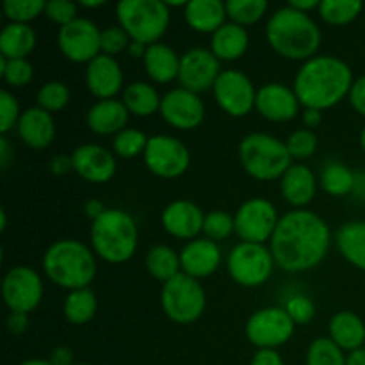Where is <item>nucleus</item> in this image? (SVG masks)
<instances>
[{
	"instance_id": "nucleus-15",
	"label": "nucleus",
	"mask_w": 365,
	"mask_h": 365,
	"mask_svg": "<svg viewBox=\"0 0 365 365\" xmlns=\"http://www.w3.org/2000/svg\"><path fill=\"white\" fill-rule=\"evenodd\" d=\"M102 31L89 18H77L57 32V46L68 61L88 64L102 53L100 50Z\"/></svg>"
},
{
	"instance_id": "nucleus-35",
	"label": "nucleus",
	"mask_w": 365,
	"mask_h": 365,
	"mask_svg": "<svg viewBox=\"0 0 365 365\" xmlns=\"http://www.w3.org/2000/svg\"><path fill=\"white\" fill-rule=\"evenodd\" d=\"M319 184L330 196H348L349 192L355 191L356 175L349 166L334 160L323 168Z\"/></svg>"
},
{
	"instance_id": "nucleus-28",
	"label": "nucleus",
	"mask_w": 365,
	"mask_h": 365,
	"mask_svg": "<svg viewBox=\"0 0 365 365\" xmlns=\"http://www.w3.org/2000/svg\"><path fill=\"white\" fill-rule=\"evenodd\" d=\"M143 64H145L146 75L155 84H170V82L178 81L180 56L166 43L150 45L143 57Z\"/></svg>"
},
{
	"instance_id": "nucleus-37",
	"label": "nucleus",
	"mask_w": 365,
	"mask_h": 365,
	"mask_svg": "<svg viewBox=\"0 0 365 365\" xmlns=\"http://www.w3.org/2000/svg\"><path fill=\"white\" fill-rule=\"evenodd\" d=\"M269 4L266 0H228L227 14L234 24L248 27L266 16Z\"/></svg>"
},
{
	"instance_id": "nucleus-2",
	"label": "nucleus",
	"mask_w": 365,
	"mask_h": 365,
	"mask_svg": "<svg viewBox=\"0 0 365 365\" xmlns=\"http://www.w3.org/2000/svg\"><path fill=\"white\" fill-rule=\"evenodd\" d=\"M355 82L346 61L335 56H316L296 71L292 89L303 109L327 110L349 96Z\"/></svg>"
},
{
	"instance_id": "nucleus-18",
	"label": "nucleus",
	"mask_w": 365,
	"mask_h": 365,
	"mask_svg": "<svg viewBox=\"0 0 365 365\" xmlns=\"http://www.w3.org/2000/svg\"><path fill=\"white\" fill-rule=\"evenodd\" d=\"M298 96L294 89L282 82H267L257 89L255 109L264 120L273 123H287L299 114Z\"/></svg>"
},
{
	"instance_id": "nucleus-44",
	"label": "nucleus",
	"mask_w": 365,
	"mask_h": 365,
	"mask_svg": "<svg viewBox=\"0 0 365 365\" xmlns=\"http://www.w3.org/2000/svg\"><path fill=\"white\" fill-rule=\"evenodd\" d=\"M203 234L207 239L214 242L225 241L235 234V223L234 216H230L225 210H210L205 214V221H203Z\"/></svg>"
},
{
	"instance_id": "nucleus-1",
	"label": "nucleus",
	"mask_w": 365,
	"mask_h": 365,
	"mask_svg": "<svg viewBox=\"0 0 365 365\" xmlns=\"http://www.w3.org/2000/svg\"><path fill=\"white\" fill-rule=\"evenodd\" d=\"M330 245V227L319 214L292 209L278 221L269 250L285 273H305L327 259Z\"/></svg>"
},
{
	"instance_id": "nucleus-7",
	"label": "nucleus",
	"mask_w": 365,
	"mask_h": 365,
	"mask_svg": "<svg viewBox=\"0 0 365 365\" xmlns=\"http://www.w3.org/2000/svg\"><path fill=\"white\" fill-rule=\"evenodd\" d=\"M118 25L132 41L150 46L160 43L171 21V9L163 0H121L116 6Z\"/></svg>"
},
{
	"instance_id": "nucleus-59",
	"label": "nucleus",
	"mask_w": 365,
	"mask_h": 365,
	"mask_svg": "<svg viewBox=\"0 0 365 365\" xmlns=\"http://www.w3.org/2000/svg\"><path fill=\"white\" fill-rule=\"evenodd\" d=\"M146 50H148V46L143 45V43L130 41L127 52L130 53V57H134V59H143V57H145V53H146Z\"/></svg>"
},
{
	"instance_id": "nucleus-53",
	"label": "nucleus",
	"mask_w": 365,
	"mask_h": 365,
	"mask_svg": "<svg viewBox=\"0 0 365 365\" xmlns=\"http://www.w3.org/2000/svg\"><path fill=\"white\" fill-rule=\"evenodd\" d=\"M50 364L52 365H75L73 364V353L66 346H59L50 353Z\"/></svg>"
},
{
	"instance_id": "nucleus-36",
	"label": "nucleus",
	"mask_w": 365,
	"mask_h": 365,
	"mask_svg": "<svg viewBox=\"0 0 365 365\" xmlns=\"http://www.w3.org/2000/svg\"><path fill=\"white\" fill-rule=\"evenodd\" d=\"M362 9L364 4L360 0H321L317 13L328 25L342 27L355 21Z\"/></svg>"
},
{
	"instance_id": "nucleus-52",
	"label": "nucleus",
	"mask_w": 365,
	"mask_h": 365,
	"mask_svg": "<svg viewBox=\"0 0 365 365\" xmlns=\"http://www.w3.org/2000/svg\"><path fill=\"white\" fill-rule=\"evenodd\" d=\"M73 170V163H71V155H57L50 160V171L57 177L68 175Z\"/></svg>"
},
{
	"instance_id": "nucleus-33",
	"label": "nucleus",
	"mask_w": 365,
	"mask_h": 365,
	"mask_svg": "<svg viewBox=\"0 0 365 365\" xmlns=\"http://www.w3.org/2000/svg\"><path fill=\"white\" fill-rule=\"evenodd\" d=\"M146 271L150 277L155 280L170 282L177 274L182 273V264H180V253L175 252L173 248L166 245H155L146 252L145 257Z\"/></svg>"
},
{
	"instance_id": "nucleus-17",
	"label": "nucleus",
	"mask_w": 365,
	"mask_h": 365,
	"mask_svg": "<svg viewBox=\"0 0 365 365\" xmlns=\"http://www.w3.org/2000/svg\"><path fill=\"white\" fill-rule=\"evenodd\" d=\"M160 116L177 130H195L205 120V103L198 93L184 88H173L163 95Z\"/></svg>"
},
{
	"instance_id": "nucleus-10",
	"label": "nucleus",
	"mask_w": 365,
	"mask_h": 365,
	"mask_svg": "<svg viewBox=\"0 0 365 365\" xmlns=\"http://www.w3.org/2000/svg\"><path fill=\"white\" fill-rule=\"evenodd\" d=\"M296 324L284 307H266L250 316L246 339L257 349H278L294 335Z\"/></svg>"
},
{
	"instance_id": "nucleus-24",
	"label": "nucleus",
	"mask_w": 365,
	"mask_h": 365,
	"mask_svg": "<svg viewBox=\"0 0 365 365\" xmlns=\"http://www.w3.org/2000/svg\"><path fill=\"white\" fill-rule=\"evenodd\" d=\"M280 192L294 209H305L317 192V178L307 164L294 163L280 178Z\"/></svg>"
},
{
	"instance_id": "nucleus-11",
	"label": "nucleus",
	"mask_w": 365,
	"mask_h": 365,
	"mask_svg": "<svg viewBox=\"0 0 365 365\" xmlns=\"http://www.w3.org/2000/svg\"><path fill=\"white\" fill-rule=\"evenodd\" d=\"M146 168L155 177L173 180L182 177L191 166V152L178 138L168 134H157L148 139L143 153Z\"/></svg>"
},
{
	"instance_id": "nucleus-64",
	"label": "nucleus",
	"mask_w": 365,
	"mask_h": 365,
	"mask_svg": "<svg viewBox=\"0 0 365 365\" xmlns=\"http://www.w3.org/2000/svg\"><path fill=\"white\" fill-rule=\"evenodd\" d=\"M75 365H91V364H75Z\"/></svg>"
},
{
	"instance_id": "nucleus-32",
	"label": "nucleus",
	"mask_w": 365,
	"mask_h": 365,
	"mask_svg": "<svg viewBox=\"0 0 365 365\" xmlns=\"http://www.w3.org/2000/svg\"><path fill=\"white\" fill-rule=\"evenodd\" d=\"M121 102L125 103L132 116L148 118L155 114L157 110H160L163 96L159 95L155 86L150 84V82L135 81L123 89Z\"/></svg>"
},
{
	"instance_id": "nucleus-6",
	"label": "nucleus",
	"mask_w": 365,
	"mask_h": 365,
	"mask_svg": "<svg viewBox=\"0 0 365 365\" xmlns=\"http://www.w3.org/2000/svg\"><path fill=\"white\" fill-rule=\"evenodd\" d=\"M237 153L246 173L260 182L280 180L294 164L285 143L266 132L245 135L239 143Z\"/></svg>"
},
{
	"instance_id": "nucleus-23",
	"label": "nucleus",
	"mask_w": 365,
	"mask_h": 365,
	"mask_svg": "<svg viewBox=\"0 0 365 365\" xmlns=\"http://www.w3.org/2000/svg\"><path fill=\"white\" fill-rule=\"evenodd\" d=\"M18 138L32 150H45L56 139V121L53 116L41 107H29L21 113L16 125Z\"/></svg>"
},
{
	"instance_id": "nucleus-5",
	"label": "nucleus",
	"mask_w": 365,
	"mask_h": 365,
	"mask_svg": "<svg viewBox=\"0 0 365 365\" xmlns=\"http://www.w3.org/2000/svg\"><path fill=\"white\" fill-rule=\"evenodd\" d=\"M91 248L107 264H125L138 252L139 232L135 220L123 209H106L91 221Z\"/></svg>"
},
{
	"instance_id": "nucleus-57",
	"label": "nucleus",
	"mask_w": 365,
	"mask_h": 365,
	"mask_svg": "<svg viewBox=\"0 0 365 365\" xmlns=\"http://www.w3.org/2000/svg\"><path fill=\"white\" fill-rule=\"evenodd\" d=\"M319 4L321 2H317V0H292V2H289V6L294 7V9L299 11V13L309 14L310 11L319 9Z\"/></svg>"
},
{
	"instance_id": "nucleus-16",
	"label": "nucleus",
	"mask_w": 365,
	"mask_h": 365,
	"mask_svg": "<svg viewBox=\"0 0 365 365\" xmlns=\"http://www.w3.org/2000/svg\"><path fill=\"white\" fill-rule=\"evenodd\" d=\"M221 71V61L210 52V48L196 46L180 56L178 82L180 88L200 95L214 88Z\"/></svg>"
},
{
	"instance_id": "nucleus-25",
	"label": "nucleus",
	"mask_w": 365,
	"mask_h": 365,
	"mask_svg": "<svg viewBox=\"0 0 365 365\" xmlns=\"http://www.w3.org/2000/svg\"><path fill=\"white\" fill-rule=\"evenodd\" d=\"M128 109L121 100H98L86 114L89 130L96 135H116L128 125Z\"/></svg>"
},
{
	"instance_id": "nucleus-41",
	"label": "nucleus",
	"mask_w": 365,
	"mask_h": 365,
	"mask_svg": "<svg viewBox=\"0 0 365 365\" xmlns=\"http://www.w3.org/2000/svg\"><path fill=\"white\" fill-rule=\"evenodd\" d=\"M45 0H6L2 6L4 14L13 24H27L45 14Z\"/></svg>"
},
{
	"instance_id": "nucleus-31",
	"label": "nucleus",
	"mask_w": 365,
	"mask_h": 365,
	"mask_svg": "<svg viewBox=\"0 0 365 365\" xmlns=\"http://www.w3.org/2000/svg\"><path fill=\"white\" fill-rule=\"evenodd\" d=\"M36 32L27 24L7 21L0 32V53L7 59H27L29 53L36 48Z\"/></svg>"
},
{
	"instance_id": "nucleus-60",
	"label": "nucleus",
	"mask_w": 365,
	"mask_h": 365,
	"mask_svg": "<svg viewBox=\"0 0 365 365\" xmlns=\"http://www.w3.org/2000/svg\"><path fill=\"white\" fill-rule=\"evenodd\" d=\"M103 4H106L103 0H82L81 6L86 9H95V7H102Z\"/></svg>"
},
{
	"instance_id": "nucleus-43",
	"label": "nucleus",
	"mask_w": 365,
	"mask_h": 365,
	"mask_svg": "<svg viewBox=\"0 0 365 365\" xmlns=\"http://www.w3.org/2000/svg\"><path fill=\"white\" fill-rule=\"evenodd\" d=\"M317 145L319 141H317L316 132L309 130V128H298L285 141L292 160H298V163L310 159L317 152Z\"/></svg>"
},
{
	"instance_id": "nucleus-46",
	"label": "nucleus",
	"mask_w": 365,
	"mask_h": 365,
	"mask_svg": "<svg viewBox=\"0 0 365 365\" xmlns=\"http://www.w3.org/2000/svg\"><path fill=\"white\" fill-rule=\"evenodd\" d=\"M24 110H20L18 98L11 91L4 89L0 93V134L7 135L13 128H16L18 121Z\"/></svg>"
},
{
	"instance_id": "nucleus-27",
	"label": "nucleus",
	"mask_w": 365,
	"mask_h": 365,
	"mask_svg": "<svg viewBox=\"0 0 365 365\" xmlns=\"http://www.w3.org/2000/svg\"><path fill=\"white\" fill-rule=\"evenodd\" d=\"M328 337L344 353L365 346V323L355 312L342 310L331 316L328 323Z\"/></svg>"
},
{
	"instance_id": "nucleus-12",
	"label": "nucleus",
	"mask_w": 365,
	"mask_h": 365,
	"mask_svg": "<svg viewBox=\"0 0 365 365\" xmlns=\"http://www.w3.org/2000/svg\"><path fill=\"white\" fill-rule=\"evenodd\" d=\"M278 221L280 216L277 207L269 200L260 196L246 200L234 214L237 237L242 242H255V245H266L267 241H271Z\"/></svg>"
},
{
	"instance_id": "nucleus-45",
	"label": "nucleus",
	"mask_w": 365,
	"mask_h": 365,
	"mask_svg": "<svg viewBox=\"0 0 365 365\" xmlns=\"http://www.w3.org/2000/svg\"><path fill=\"white\" fill-rule=\"evenodd\" d=\"M130 41V36L125 32L121 25H109V27L102 29V34H100V50L106 56L116 57L118 53L128 50Z\"/></svg>"
},
{
	"instance_id": "nucleus-49",
	"label": "nucleus",
	"mask_w": 365,
	"mask_h": 365,
	"mask_svg": "<svg viewBox=\"0 0 365 365\" xmlns=\"http://www.w3.org/2000/svg\"><path fill=\"white\" fill-rule=\"evenodd\" d=\"M348 98L353 109L365 118V75H362V77H359L353 82Z\"/></svg>"
},
{
	"instance_id": "nucleus-9",
	"label": "nucleus",
	"mask_w": 365,
	"mask_h": 365,
	"mask_svg": "<svg viewBox=\"0 0 365 365\" xmlns=\"http://www.w3.org/2000/svg\"><path fill=\"white\" fill-rule=\"evenodd\" d=\"M273 253L266 245L239 242L228 253L227 269L232 280L246 289H255L266 284L273 274Z\"/></svg>"
},
{
	"instance_id": "nucleus-61",
	"label": "nucleus",
	"mask_w": 365,
	"mask_h": 365,
	"mask_svg": "<svg viewBox=\"0 0 365 365\" xmlns=\"http://www.w3.org/2000/svg\"><path fill=\"white\" fill-rule=\"evenodd\" d=\"M20 365H52L50 364V360H43V359H29V360H24Z\"/></svg>"
},
{
	"instance_id": "nucleus-21",
	"label": "nucleus",
	"mask_w": 365,
	"mask_h": 365,
	"mask_svg": "<svg viewBox=\"0 0 365 365\" xmlns=\"http://www.w3.org/2000/svg\"><path fill=\"white\" fill-rule=\"evenodd\" d=\"M86 86L98 100H113L123 88V70L116 57L100 53L86 64Z\"/></svg>"
},
{
	"instance_id": "nucleus-63",
	"label": "nucleus",
	"mask_w": 365,
	"mask_h": 365,
	"mask_svg": "<svg viewBox=\"0 0 365 365\" xmlns=\"http://www.w3.org/2000/svg\"><path fill=\"white\" fill-rule=\"evenodd\" d=\"M360 146H362V150L365 153V127L362 128V134H360Z\"/></svg>"
},
{
	"instance_id": "nucleus-4",
	"label": "nucleus",
	"mask_w": 365,
	"mask_h": 365,
	"mask_svg": "<svg viewBox=\"0 0 365 365\" xmlns=\"http://www.w3.org/2000/svg\"><path fill=\"white\" fill-rule=\"evenodd\" d=\"M41 266L45 277L68 292L88 289L96 277L95 252L77 239L52 242L43 255Z\"/></svg>"
},
{
	"instance_id": "nucleus-48",
	"label": "nucleus",
	"mask_w": 365,
	"mask_h": 365,
	"mask_svg": "<svg viewBox=\"0 0 365 365\" xmlns=\"http://www.w3.org/2000/svg\"><path fill=\"white\" fill-rule=\"evenodd\" d=\"M45 16L59 27H64V25L71 24L78 18L77 4L70 2V0H50V2H46Z\"/></svg>"
},
{
	"instance_id": "nucleus-13",
	"label": "nucleus",
	"mask_w": 365,
	"mask_h": 365,
	"mask_svg": "<svg viewBox=\"0 0 365 365\" xmlns=\"http://www.w3.org/2000/svg\"><path fill=\"white\" fill-rule=\"evenodd\" d=\"M45 294L41 274L29 266H14L4 274L2 298L9 312L31 314Z\"/></svg>"
},
{
	"instance_id": "nucleus-56",
	"label": "nucleus",
	"mask_w": 365,
	"mask_h": 365,
	"mask_svg": "<svg viewBox=\"0 0 365 365\" xmlns=\"http://www.w3.org/2000/svg\"><path fill=\"white\" fill-rule=\"evenodd\" d=\"M106 209H107V207H103V203L100 202V200H96V198L88 200V202H86V205H84L86 216H88L91 221H95L96 217L102 216V214L106 212Z\"/></svg>"
},
{
	"instance_id": "nucleus-40",
	"label": "nucleus",
	"mask_w": 365,
	"mask_h": 365,
	"mask_svg": "<svg viewBox=\"0 0 365 365\" xmlns=\"http://www.w3.org/2000/svg\"><path fill=\"white\" fill-rule=\"evenodd\" d=\"M148 135L138 128H125L113 139V153L121 159H135L145 153L148 145Z\"/></svg>"
},
{
	"instance_id": "nucleus-50",
	"label": "nucleus",
	"mask_w": 365,
	"mask_h": 365,
	"mask_svg": "<svg viewBox=\"0 0 365 365\" xmlns=\"http://www.w3.org/2000/svg\"><path fill=\"white\" fill-rule=\"evenodd\" d=\"M252 365H284V359L278 349H257Z\"/></svg>"
},
{
	"instance_id": "nucleus-26",
	"label": "nucleus",
	"mask_w": 365,
	"mask_h": 365,
	"mask_svg": "<svg viewBox=\"0 0 365 365\" xmlns=\"http://www.w3.org/2000/svg\"><path fill=\"white\" fill-rule=\"evenodd\" d=\"M189 27L200 34H210L220 31L227 24V2L221 0H191L184 9Z\"/></svg>"
},
{
	"instance_id": "nucleus-34",
	"label": "nucleus",
	"mask_w": 365,
	"mask_h": 365,
	"mask_svg": "<svg viewBox=\"0 0 365 365\" xmlns=\"http://www.w3.org/2000/svg\"><path fill=\"white\" fill-rule=\"evenodd\" d=\"M98 310V299L91 289H77L68 292L63 305V314L68 323L86 324L96 316Z\"/></svg>"
},
{
	"instance_id": "nucleus-47",
	"label": "nucleus",
	"mask_w": 365,
	"mask_h": 365,
	"mask_svg": "<svg viewBox=\"0 0 365 365\" xmlns=\"http://www.w3.org/2000/svg\"><path fill=\"white\" fill-rule=\"evenodd\" d=\"M284 309L287 310V314L291 316V319L294 321V324H307L314 319V316H316V305H314L312 299L305 294L289 296Z\"/></svg>"
},
{
	"instance_id": "nucleus-42",
	"label": "nucleus",
	"mask_w": 365,
	"mask_h": 365,
	"mask_svg": "<svg viewBox=\"0 0 365 365\" xmlns=\"http://www.w3.org/2000/svg\"><path fill=\"white\" fill-rule=\"evenodd\" d=\"M0 75L11 88H25L34 78V68L27 59H7L0 56Z\"/></svg>"
},
{
	"instance_id": "nucleus-38",
	"label": "nucleus",
	"mask_w": 365,
	"mask_h": 365,
	"mask_svg": "<svg viewBox=\"0 0 365 365\" xmlns=\"http://www.w3.org/2000/svg\"><path fill=\"white\" fill-rule=\"evenodd\" d=\"M71 93L64 82L50 81L45 82L36 93V106L41 107L46 113L53 114L63 110L70 103Z\"/></svg>"
},
{
	"instance_id": "nucleus-29",
	"label": "nucleus",
	"mask_w": 365,
	"mask_h": 365,
	"mask_svg": "<svg viewBox=\"0 0 365 365\" xmlns=\"http://www.w3.org/2000/svg\"><path fill=\"white\" fill-rule=\"evenodd\" d=\"M250 46V34L246 27L227 21L220 31L210 36V52L221 63H232L241 59Z\"/></svg>"
},
{
	"instance_id": "nucleus-55",
	"label": "nucleus",
	"mask_w": 365,
	"mask_h": 365,
	"mask_svg": "<svg viewBox=\"0 0 365 365\" xmlns=\"http://www.w3.org/2000/svg\"><path fill=\"white\" fill-rule=\"evenodd\" d=\"M13 148H11V143L7 141L6 135H0V168L6 170L9 166V163L13 160Z\"/></svg>"
},
{
	"instance_id": "nucleus-19",
	"label": "nucleus",
	"mask_w": 365,
	"mask_h": 365,
	"mask_svg": "<svg viewBox=\"0 0 365 365\" xmlns=\"http://www.w3.org/2000/svg\"><path fill=\"white\" fill-rule=\"evenodd\" d=\"M73 171L91 184H106L116 175L118 163L110 150L100 145H81L71 153Z\"/></svg>"
},
{
	"instance_id": "nucleus-14",
	"label": "nucleus",
	"mask_w": 365,
	"mask_h": 365,
	"mask_svg": "<svg viewBox=\"0 0 365 365\" xmlns=\"http://www.w3.org/2000/svg\"><path fill=\"white\" fill-rule=\"evenodd\" d=\"M217 106L232 118H242L255 109L257 89L241 70H223L212 88Z\"/></svg>"
},
{
	"instance_id": "nucleus-58",
	"label": "nucleus",
	"mask_w": 365,
	"mask_h": 365,
	"mask_svg": "<svg viewBox=\"0 0 365 365\" xmlns=\"http://www.w3.org/2000/svg\"><path fill=\"white\" fill-rule=\"evenodd\" d=\"M346 365H365V346L346 353Z\"/></svg>"
},
{
	"instance_id": "nucleus-62",
	"label": "nucleus",
	"mask_w": 365,
	"mask_h": 365,
	"mask_svg": "<svg viewBox=\"0 0 365 365\" xmlns=\"http://www.w3.org/2000/svg\"><path fill=\"white\" fill-rule=\"evenodd\" d=\"M0 221H2V223H0V230H6V228H7V212H6V210H0Z\"/></svg>"
},
{
	"instance_id": "nucleus-8",
	"label": "nucleus",
	"mask_w": 365,
	"mask_h": 365,
	"mask_svg": "<svg viewBox=\"0 0 365 365\" xmlns=\"http://www.w3.org/2000/svg\"><path fill=\"white\" fill-rule=\"evenodd\" d=\"M160 305L168 319L177 324H191L205 312L207 296L200 280L180 273L163 284Z\"/></svg>"
},
{
	"instance_id": "nucleus-39",
	"label": "nucleus",
	"mask_w": 365,
	"mask_h": 365,
	"mask_svg": "<svg viewBox=\"0 0 365 365\" xmlns=\"http://www.w3.org/2000/svg\"><path fill=\"white\" fill-rule=\"evenodd\" d=\"M305 365H346V353L330 337H319L307 349Z\"/></svg>"
},
{
	"instance_id": "nucleus-20",
	"label": "nucleus",
	"mask_w": 365,
	"mask_h": 365,
	"mask_svg": "<svg viewBox=\"0 0 365 365\" xmlns=\"http://www.w3.org/2000/svg\"><path fill=\"white\" fill-rule=\"evenodd\" d=\"M205 214L191 200H175L164 207L160 223L166 234L180 241H192L203 232Z\"/></svg>"
},
{
	"instance_id": "nucleus-30",
	"label": "nucleus",
	"mask_w": 365,
	"mask_h": 365,
	"mask_svg": "<svg viewBox=\"0 0 365 365\" xmlns=\"http://www.w3.org/2000/svg\"><path fill=\"white\" fill-rule=\"evenodd\" d=\"M341 255L356 269L365 271V221H348L335 232Z\"/></svg>"
},
{
	"instance_id": "nucleus-51",
	"label": "nucleus",
	"mask_w": 365,
	"mask_h": 365,
	"mask_svg": "<svg viewBox=\"0 0 365 365\" xmlns=\"http://www.w3.org/2000/svg\"><path fill=\"white\" fill-rule=\"evenodd\" d=\"M6 324H7V330H9V334L21 335L29 328V314L9 312Z\"/></svg>"
},
{
	"instance_id": "nucleus-3",
	"label": "nucleus",
	"mask_w": 365,
	"mask_h": 365,
	"mask_svg": "<svg viewBox=\"0 0 365 365\" xmlns=\"http://www.w3.org/2000/svg\"><path fill=\"white\" fill-rule=\"evenodd\" d=\"M266 39L278 56L289 61H309L321 46V29L310 14L294 7H280L266 24Z\"/></svg>"
},
{
	"instance_id": "nucleus-54",
	"label": "nucleus",
	"mask_w": 365,
	"mask_h": 365,
	"mask_svg": "<svg viewBox=\"0 0 365 365\" xmlns=\"http://www.w3.org/2000/svg\"><path fill=\"white\" fill-rule=\"evenodd\" d=\"M302 121L303 125H305V128L314 130V128H317L321 123H323V113L317 109H303Z\"/></svg>"
},
{
	"instance_id": "nucleus-22",
	"label": "nucleus",
	"mask_w": 365,
	"mask_h": 365,
	"mask_svg": "<svg viewBox=\"0 0 365 365\" xmlns=\"http://www.w3.org/2000/svg\"><path fill=\"white\" fill-rule=\"evenodd\" d=\"M221 259H223V253H221L217 242L207 237H196L185 242L184 248L180 250L182 273L196 278V280H202V278L216 273Z\"/></svg>"
}]
</instances>
